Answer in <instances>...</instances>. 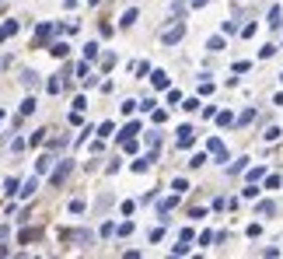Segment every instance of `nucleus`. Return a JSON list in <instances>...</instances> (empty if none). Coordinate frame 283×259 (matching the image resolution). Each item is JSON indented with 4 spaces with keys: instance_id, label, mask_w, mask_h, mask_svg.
Segmentation results:
<instances>
[{
    "instance_id": "obj_38",
    "label": "nucleus",
    "mask_w": 283,
    "mask_h": 259,
    "mask_svg": "<svg viewBox=\"0 0 283 259\" xmlns=\"http://www.w3.org/2000/svg\"><path fill=\"white\" fill-rule=\"evenodd\" d=\"M280 182H283L280 175H266V189H280Z\"/></svg>"
},
{
    "instance_id": "obj_41",
    "label": "nucleus",
    "mask_w": 283,
    "mask_h": 259,
    "mask_svg": "<svg viewBox=\"0 0 283 259\" xmlns=\"http://www.w3.org/2000/svg\"><path fill=\"white\" fill-rule=\"evenodd\" d=\"M189 165H193V168H203V165H207V154H193V161H189Z\"/></svg>"
},
{
    "instance_id": "obj_45",
    "label": "nucleus",
    "mask_w": 283,
    "mask_h": 259,
    "mask_svg": "<svg viewBox=\"0 0 283 259\" xmlns=\"http://www.w3.org/2000/svg\"><path fill=\"white\" fill-rule=\"evenodd\" d=\"M238 32V21H224V35H234Z\"/></svg>"
},
{
    "instance_id": "obj_29",
    "label": "nucleus",
    "mask_w": 283,
    "mask_h": 259,
    "mask_svg": "<svg viewBox=\"0 0 283 259\" xmlns=\"http://www.w3.org/2000/svg\"><path fill=\"white\" fill-rule=\"evenodd\" d=\"M269 56H276V46H273V42H269V46H262V49H259V60H269Z\"/></svg>"
},
{
    "instance_id": "obj_2",
    "label": "nucleus",
    "mask_w": 283,
    "mask_h": 259,
    "mask_svg": "<svg viewBox=\"0 0 283 259\" xmlns=\"http://www.w3.org/2000/svg\"><path fill=\"white\" fill-rule=\"evenodd\" d=\"M70 172H73V161H60V165L53 168V175H49V186H63Z\"/></svg>"
},
{
    "instance_id": "obj_11",
    "label": "nucleus",
    "mask_w": 283,
    "mask_h": 259,
    "mask_svg": "<svg viewBox=\"0 0 283 259\" xmlns=\"http://www.w3.org/2000/svg\"><path fill=\"white\" fill-rule=\"evenodd\" d=\"M11 35H18V21H4V25H0V42L11 39Z\"/></svg>"
},
{
    "instance_id": "obj_14",
    "label": "nucleus",
    "mask_w": 283,
    "mask_h": 259,
    "mask_svg": "<svg viewBox=\"0 0 283 259\" xmlns=\"http://www.w3.org/2000/svg\"><path fill=\"white\" fill-rule=\"evenodd\" d=\"M49 53H53L56 60H63V56L70 53V46H67V42H53V46H49Z\"/></svg>"
},
{
    "instance_id": "obj_39",
    "label": "nucleus",
    "mask_w": 283,
    "mask_h": 259,
    "mask_svg": "<svg viewBox=\"0 0 283 259\" xmlns=\"http://www.w3.org/2000/svg\"><path fill=\"white\" fill-rule=\"evenodd\" d=\"M171 189H175V193L182 196V193H185V189H189V182H185V179H175V182H171Z\"/></svg>"
},
{
    "instance_id": "obj_18",
    "label": "nucleus",
    "mask_w": 283,
    "mask_h": 259,
    "mask_svg": "<svg viewBox=\"0 0 283 259\" xmlns=\"http://www.w3.org/2000/svg\"><path fill=\"white\" fill-rule=\"evenodd\" d=\"M137 133H140V123H126V126H123V137H119V140H130V137H137Z\"/></svg>"
},
{
    "instance_id": "obj_36",
    "label": "nucleus",
    "mask_w": 283,
    "mask_h": 259,
    "mask_svg": "<svg viewBox=\"0 0 283 259\" xmlns=\"http://www.w3.org/2000/svg\"><path fill=\"white\" fill-rule=\"evenodd\" d=\"M157 144H161V133H147V147L157 151Z\"/></svg>"
},
{
    "instance_id": "obj_12",
    "label": "nucleus",
    "mask_w": 283,
    "mask_h": 259,
    "mask_svg": "<svg viewBox=\"0 0 283 259\" xmlns=\"http://www.w3.org/2000/svg\"><path fill=\"white\" fill-rule=\"evenodd\" d=\"M266 25H269V28H280V25H283V11H280V7H273V11H269Z\"/></svg>"
},
{
    "instance_id": "obj_15",
    "label": "nucleus",
    "mask_w": 283,
    "mask_h": 259,
    "mask_svg": "<svg viewBox=\"0 0 283 259\" xmlns=\"http://www.w3.org/2000/svg\"><path fill=\"white\" fill-rule=\"evenodd\" d=\"M175 207H178V193H175V196H168V200H161V203H157V210H161V214H168V210H175Z\"/></svg>"
},
{
    "instance_id": "obj_26",
    "label": "nucleus",
    "mask_w": 283,
    "mask_h": 259,
    "mask_svg": "<svg viewBox=\"0 0 283 259\" xmlns=\"http://www.w3.org/2000/svg\"><path fill=\"white\" fill-rule=\"evenodd\" d=\"M262 175H266V168H262V165H255V168H248V182H259Z\"/></svg>"
},
{
    "instance_id": "obj_23",
    "label": "nucleus",
    "mask_w": 283,
    "mask_h": 259,
    "mask_svg": "<svg viewBox=\"0 0 283 259\" xmlns=\"http://www.w3.org/2000/svg\"><path fill=\"white\" fill-rule=\"evenodd\" d=\"M35 81H39L35 70H25V74H21V84H25V88H35Z\"/></svg>"
},
{
    "instance_id": "obj_20",
    "label": "nucleus",
    "mask_w": 283,
    "mask_h": 259,
    "mask_svg": "<svg viewBox=\"0 0 283 259\" xmlns=\"http://www.w3.org/2000/svg\"><path fill=\"white\" fill-rule=\"evenodd\" d=\"M207 49H210V53H220V49H224V35H213L210 42H207Z\"/></svg>"
},
{
    "instance_id": "obj_48",
    "label": "nucleus",
    "mask_w": 283,
    "mask_h": 259,
    "mask_svg": "<svg viewBox=\"0 0 283 259\" xmlns=\"http://www.w3.org/2000/svg\"><path fill=\"white\" fill-rule=\"evenodd\" d=\"M109 133H112V123H102V126H98V137H102V140H105Z\"/></svg>"
},
{
    "instance_id": "obj_28",
    "label": "nucleus",
    "mask_w": 283,
    "mask_h": 259,
    "mask_svg": "<svg viewBox=\"0 0 283 259\" xmlns=\"http://www.w3.org/2000/svg\"><path fill=\"white\" fill-rule=\"evenodd\" d=\"M84 56H87V60H98V42H87V46H84Z\"/></svg>"
},
{
    "instance_id": "obj_37",
    "label": "nucleus",
    "mask_w": 283,
    "mask_h": 259,
    "mask_svg": "<svg viewBox=\"0 0 283 259\" xmlns=\"http://www.w3.org/2000/svg\"><path fill=\"white\" fill-rule=\"evenodd\" d=\"M171 256H189V242H182V245H171Z\"/></svg>"
},
{
    "instance_id": "obj_24",
    "label": "nucleus",
    "mask_w": 283,
    "mask_h": 259,
    "mask_svg": "<svg viewBox=\"0 0 283 259\" xmlns=\"http://www.w3.org/2000/svg\"><path fill=\"white\" fill-rule=\"evenodd\" d=\"M252 119H255V109H245V112H241V116H238V126H248V123H252Z\"/></svg>"
},
{
    "instance_id": "obj_44",
    "label": "nucleus",
    "mask_w": 283,
    "mask_h": 259,
    "mask_svg": "<svg viewBox=\"0 0 283 259\" xmlns=\"http://www.w3.org/2000/svg\"><path fill=\"white\" fill-rule=\"evenodd\" d=\"M248 67H252L248 60H238V63H234V74H248Z\"/></svg>"
},
{
    "instance_id": "obj_53",
    "label": "nucleus",
    "mask_w": 283,
    "mask_h": 259,
    "mask_svg": "<svg viewBox=\"0 0 283 259\" xmlns=\"http://www.w3.org/2000/svg\"><path fill=\"white\" fill-rule=\"evenodd\" d=\"M280 81H283V77H280Z\"/></svg>"
},
{
    "instance_id": "obj_5",
    "label": "nucleus",
    "mask_w": 283,
    "mask_h": 259,
    "mask_svg": "<svg viewBox=\"0 0 283 259\" xmlns=\"http://www.w3.org/2000/svg\"><path fill=\"white\" fill-rule=\"evenodd\" d=\"M207 151H210L217 161H227V147H224V144H220L217 137H210V140H207Z\"/></svg>"
},
{
    "instance_id": "obj_33",
    "label": "nucleus",
    "mask_w": 283,
    "mask_h": 259,
    "mask_svg": "<svg viewBox=\"0 0 283 259\" xmlns=\"http://www.w3.org/2000/svg\"><path fill=\"white\" fill-rule=\"evenodd\" d=\"M241 193H245V200H255V196H259V186H255V182H248Z\"/></svg>"
},
{
    "instance_id": "obj_49",
    "label": "nucleus",
    "mask_w": 283,
    "mask_h": 259,
    "mask_svg": "<svg viewBox=\"0 0 283 259\" xmlns=\"http://www.w3.org/2000/svg\"><path fill=\"white\" fill-rule=\"evenodd\" d=\"M200 245H213V231H203V235H200Z\"/></svg>"
},
{
    "instance_id": "obj_31",
    "label": "nucleus",
    "mask_w": 283,
    "mask_h": 259,
    "mask_svg": "<svg viewBox=\"0 0 283 259\" xmlns=\"http://www.w3.org/2000/svg\"><path fill=\"white\" fill-rule=\"evenodd\" d=\"M18 189H21V182H18V179H7V182H4V193H7V196L18 193Z\"/></svg>"
},
{
    "instance_id": "obj_21",
    "label": "nucleus",
    "mask_w": 283,
    "mask_h": 259,
    "mask_svg": "<svg viewBox=\"0 0 283 259\" xmlns=\"http://www.w3.org/2000/svg\"><path fill=\"white\" fill-rule=\"evenodd\" d=\"M84 207H87L84 196H73V200H70V214H84Z\"/></svg>"
},
{
    "instance_id": "obj_50",
    "label": "nucleus",
    "mask_w": 283,
    "mask_h": 259,
    "mask_svg": "<svg viewBox=\"0 0 283 259\" xmlns=\"http://www.w3.org/2000/svg\"><path fill=\"white\" fill-rule=\"evenodd\" d=\"M87 4H91V7H98V4H102V0H87Z\"/></svg>"
},
{
    "instance_id": "obj_35",
    "label": "nucleus",
    "mask_w": 283,
    "mask_h": 259,
    "mask_svg": "<svg viewBox=\"0 0 283 259\" xmlns=\"http://www.w3.org/2000/svg\"><path fill=\"white\" fill-rule=\"evenodd\" d=\"M46 133H49V130H39V133H32V140H28V144H32V147H39V144L46 140Z\"/></svg>"
},
{
    "instance_id": "obj_43",
    "label": "nucleus",
    "mask_w": 283,
    "mask_h": 259,
    "mask_svg": "<svg viewBox=\"0 0 283 259\" xmlns=\"http://www.w3.org/2000/svg\"><path fill=\"white\" fill-rule=\"evenodd\" d=\"M147 238H150V242H161V238H164V224H161V228H154Z\"/></svg>"
},
{
    "instance_id": "obj_42",
    "label": "nucleus",
    "mask_w": 283,
    "mask_h": 259,
    "mask_svg": "<svg viewBox=\"0 0 283 259\" xmlns=\"http://www.w3.org/2000/svg\"><path fill=\"white\" fill-rule=\"evenodd\" d=\"M109 235H116V224H112V221L102 224V238H109Z\"/></svg>"
},
{
    "instance_id": "obj_16",
    "label": "nucleus",
    "mask_w": 283,
    "mask_h": 259,
    "mask_svg": "<svg viewBox=\"0 0 283 259\" xmlns=\"http://www.w3.org/2000/svg\"><path fill=\"white\" fill-rule=\"evenodd\" d=\"M49 35H53V25H39L35 28V42H46Z\"/></svg>"
},
{
    "instance_id": "obj_30",
    "label": "nucleus",
    "mask_w": 283,
    "mask_h": 259,
    "mask_svg": "<svg viewBox=\"0 0 283 259\" xmlns=\"http://www.w3.org/2000/svg\"><path fill=\"white\" fill-rule=\"evenodd\" d=\"M245 168H248V158H241V161H234V165H231L227 172H231V175H238V172H245Z\"/></svg>"
},
{
    "instance_id": "obj_8",
    "label": "nucleus",
    "mask_w": 283,
    "mask_h": 259,
    "mask_svg": "<svg viewBox=\"0 0 283 259\" xmlns=\"http://www.w3.org/2000/svg\"><path fill=\"white\" fill-rule=\"evenodd\" d=\"M35 189H39V175H35V179H28L18 193H21V200H32V196H35Z\"/></svg>"
},
{
    "instance_id": "obj_46",
    "label": "nucleus",
    "mask_w": 283,
    "mask_h": 259,
    "mask_svg": "<svg viewBox=\"0 0 283 259\" xmlns=\"http://www.w3.org/2000/svg\"><path fill=\"white\" fill-rule=\"evenodd\" d=\"M133 109H140V102H133V98H130V102H123V112H126V116H130Z\"/></svg>"
},
{
    "instance_id": "obj_6",
    "label": "nucleus",
    "mask_w": 283,
    "mask_h": 259,
    "mask_svg": "<svg viewBox=\"0 0 283 259\" xmlns=\"http://www.w3.org/2000/svg\"><path fill=\"white\" fill-rule=\"evenodd\" d=\"M255 214H259V217H273V214H276V203H273V200H259Z\"/></svg>"
},
{
    "instance_id": "obj_32",
    "label": "nucleus",
    "mask_w": 283,
    "mask_h": 259,
    "mask_svg": "<svg viewBox=\"0 0 283 259\" xmlns=\"http://www.w3.org/2000/svg\"><path fill=\"white\" fill-rule=\"evenodd\" d=\"M112 67H116V53H105L102 56V70H112Z\"/></svg>"
},
{
    "instance_id": "obj_22",
    "label": "nucleus",
    "mask_w": 283,
    "mask_h": 259,
    "mask_svg": "<svg viewBox=\"0 0 283 259\" xmlns=\"http://www.w3.org/2000/svg\"><path fill=\"white\" fill-rule=\"evenodd\" d=\"M262 137L273 144V140H280V137H283V130H280V126H266V133H262Z\"/></svg>"
},
{
    "instance_id": "obj_13",
    "label": "nucleus",
    "mask_w": 283,
    "mask_h": 259,
    "mask_svg": "<svg viewBox=\"0 0 283 259\" xmlns=\"http://www.w3.org/2000/svg\"><path fill=\"white\" fill-rule=\"evenodd\" d=\"M137 18H140V14H137V7H130V11H123V18H119V21H123V28H130V25H137Z\"/></svg>"
},
{
    "instance_id": "obj_51",
    "label": "nucleus",
    "mask_w": 283,
    "mask_h": 259,
    "mask_svg": "<svg viewBox=\"0 0 283 259\" xmlns=\"http://www.w3.org/2000/svg\"><path fill=\"white\" fill-rule=\"evenodd\" d=\"M0 119H4V109H0Z\"/></svg>"
},
{
    "instance_id": "obj_17",
    "label": "nucleus",
    "mask_w": 283,
    "mask_h": 259,
    "mask_svg": "<svg viewBox=\"0 0 283 259\" xmlns=\"http://www.w3.org/2000/svg\"><path fill=\"white\" fill-rule=\"evenodd\" d=\"M46 88H49V95H60V91H63V74H56V77H53Z\"/></svg>"
},
{
    "instance_id": "obj_40",
    "label": "nucleus",
    "mask_w": 283,
    "mask_h": 259,
    "mask_svg": "<svg viewBox=\"0 0 283 259\" xmlns=\"http://www.w3.org/2000/svg\"><path fill=\"white\" fill-rule=\"evenodd\" d=\"M171 14H178V18H182V14H185V0H175V4H171Z\"/></svg>"
},
{
    "instance_id": "obj_52",
    "label": "nucleus",
    "mask_w": 283,
    "mask_h": 259,
    "mask_svg": "<svg viewBox=\"0 0 283 259\" xmlns=\"http://www.w3.org/2000/svg\"><path fill=\"white\" fill-rule=\"evenodd\" d=\"M0 4H4V0H0Z\"/></svg>"
},
{
    "instance_id": "obj_1",
    "label": "nucleus",
    "mask_w": 283,
    "mask_h": 259,
    "mask_svg": "<svg viewBox=\"0 0 283 259\" xmlns=\"http://www.w3.org/2000/svg\"><path fill=\"white\" fill-rule=\"evenodd\" d=\"M185 39V21H175V25H168L164 32H161V42L164 46H178Z\"/></svg>"
},
{
    "instance_id": "obj_7",
    "label": "nucleus",
    "mask_w": 283,
    "mask_h": 259,
    "mask_svg": "<svg viewBox=\"0 0 283 259\" xmlns=\"http://www.w3.org/2000/svg\"><path fill=\"white\" fill-rule=\"evenodd\" d=\"M39 235H42V228H21V235H18V242H21V245H28V242H35Z\"/></svg>"
},
{
    "instance_id": "obj_10",
    "label": "nucleus",
    "mask_w": 283,
    "mask_h": 259,
    "mask_svg": "<svg viewBox=\"0 0 283 259\" xmlns=\"http://www.w3.org/2000/svg\"><path fill=\"white\" fill-rule=\"evenodd\" d=\"M49 168H53V158H49V154H42V158L35 161V175H46Z\"/></svg>"
},
{
    "instance_id": "obj_19",
    "label": "nucleus",
    "mask_w": 283,
    "mask_h": 259,
    "mask_svg": "<svg viewBox=\"0 0 283 259\" xmlns=\"http://www.w3.org/2000/svg\"><path fill=\"white\" fill-rule=\"evenodd\" d=\"M35 109H39V102H35V98H25V102H21V116H32Z\"/></svg>"
},
{
    "instance_id": "obj_34",
    "label": "nucleus",
    "mask_w": 283,
    "mask_h": 259,
    "mask_svg": "<svg viewBox=\"0 0 283 259\" xmlns=\"http://www.w3.org/2000/svg\"><path fill=\"white\" fill-rule=\"evenodd\" d=\"M182 109H185V112H196V109H200V98H185Z\"/></svg>"
},
{
    "instance_id": "obj_3",
    "label": "nucleus",
    "mask_w": 283,
    "mask_h": 259,
    "mask_svg": "<svg viewBox=\"0 0 283 259\" xmlns=\"http://www.w3.org/2000/svg\"><path fill=\"white\" fill-rule=\"evenodd\" d=\"M91 238H95V235H91V231H84V228H80V231H70V228H63V231H60V242H80V245H87Z\"/></svg>"
},
{
    "instance_id": "obj_47",
    "label": "nucleus",
    "mask_w": 283,
    "mask_h": 259,
    "mask_svg": "<svg viewBox=\"0 0 283 259\" xmlns=\"http://www.w3.org/2000/svg\"><path fill=\"white\" fill-rule=\"evenodd\" d=\"M262 235V224H248V238H259Z\"/></svg>"
},
{
    "instance_id": "obj_9",
    "label": "nucleus",
    "mask_w": 283,
    "mask_h": 259,
    "mask_svg": "<svg viewBox=\"0 0 283 259\" xmlns=\"http://www.w3.org/2000/svg\"><path fill=\"white\" fill-rule=\"evenodd\" d=\"M150 84H154V88H161V91H164V88H168V84H171V81H168V74H164V70H154V74H150Z\"/></svg>"
},
{
    "instance_id": "obj_27",
    "label": "nucleus",
    "mask_w": 283,
    "mask_h": 259,
    "mask_svg": "<svg viewBox=\"0 0 283 259\" xmlns=\"http://www.w3.org/2000/svg\"><path fill=\"white\" fill-rule=\"evenodd\" d=\"M116 235H119V238H126V235H133V221H123V224L116 228Z\"/></svg>"
},
{
    "instance_id": "obj_25",
    "label": "nucleus",
    "mask_w": 283,
    "mask_h": 259,
    "mask_svg": "<svg viewBox=\"0 0 283 259\" xmlns=\"http://www.w3.org/2000/svg\"><path fill=\"white\" fill-rule=\"evenodd\" d=\"M217 123L220 126H234V112H217Z\"/></svg>"
},
{
    "instance_id": "obj_4",
    "label": "nucleus",
    "mask_w": 283,
    "mask_h": 259,
    "mask_svg": "<svg viewBox=\"0 0 283 259\" xmlns=\"http://www.w3.org/2000/svg\"><path fill=\"white\" fill-rule=\"evenodd\" d=\"M193 144H196V130H193V126H178V140H175V147L185 151V147H193Z\"/></svg>"
}]
</instances>
